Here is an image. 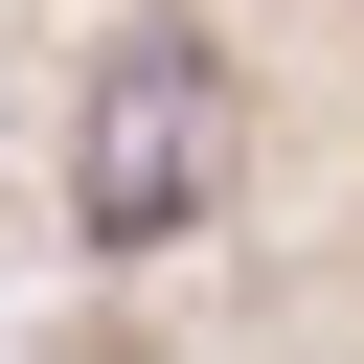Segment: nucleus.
<instances>
[{
    "label": "nucleus",
    "instance_id": "f257e3e1",
    "mask_svg": "<svg viewBox=\"0 0 364 364\" xmlns=\"http://www.w3.org/2000/svg\"><path fill=\"white\" fill-rule=\"evenodd\" d=\"M205 182H228V68H205L182 23H114L91 91H68V228H91V250H182Z\"/></svg>",
    "mask_w": 364,
    "mask_h": 364
}]
</instances>
